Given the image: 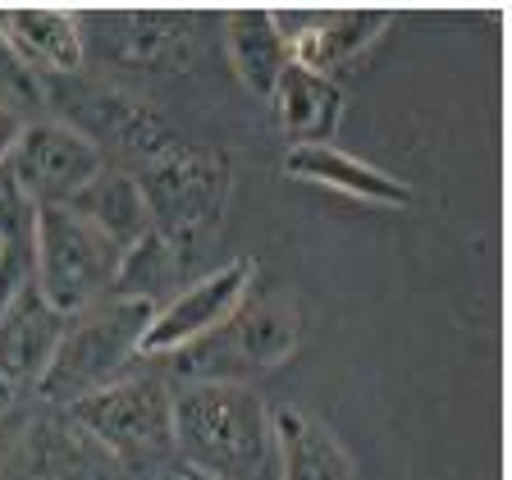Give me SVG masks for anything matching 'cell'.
I'll use <instances>...</instances> for the list:
<instances>
[{"label":"cell","instance_id":"obj_14","mask_svg":"<svg viewBox=\"0 0 512 480\" xmlns=\"http://www.w3.org/2000/svg\"><path fill=\"white\" fill-rule=\"evenodd\" d=\"M224 51H229L238 83L252 96H270L279 74L293 64L284 19L275 10H252V5L224 14Z\"/></svg>","mask_w":512,"mask_h":480},{"label":"cell","instance_id":"obj_17","mask_svg":"<svg viewBox=\"0 0 512 480\" xmlns=\"http://www.w3.org/2000/svg\"><path fill=\"white\" fill-rule=\"evenodd\" d=\"M0 28L32 74L37 69L55 78L78 74V64H83V23L78 19L60 10H10L0 19Z\"/></svg>","mask_w":512,"mask_h":480},{"label":"cell","instance_id":"obj_2","mask_svg":"<svg viewBox=\"0 0 512 480\" xmlns=\"http://www.w3.org/2000/svg\"><path fill=\"white\" fill-rule=\"evenodd\" d=\"M133 183L147 202L151 234L179 261H192L220 234L234 188V160L206 147H170L138 165Z\"/></svg>","mask_w":512,"mask_h":480},{"label":"cell","instance_id":"obj_18","mask_svg":"<svg viewBox=\"0 0 512 480\" xmlns=\"http://www.w3.org/2000/svg\"><path fill=\"white\" fill-rule=\"evenodd\" d=\"M101 28H115L124 37L119 55L138 64H156L165 55H179L197 32V14H165V10H133L119 14L115 23L101 19Z\"/></svg>","mask_w":512,"mask_h":480},{"label":"cell","instance_id":"obj_21","mask_svg":"<svg viewBox=\"0 0 512 480\" xmlns=\"http://www.w3.org/2000/svg\"><path fill=\"white\" fill-rule=\"evenodd\" d=\"M23 124H28V119H23L19 110L0 106V165H5V160H10V151H14V142H19Z\"/></svg>","mask_w":512,"mask_h":480},{"label":"cell","instance_id":"obj_3","mask_svg":"<svg viewBox=\"0 0 512 480\" xmlns=\"http://www.w3.org/2000/svg\"><path fill=\"white\" fill-rule=\"evenodd\" d=\"M119 247L69 206H42L32 220V293L60 320L110 298Z\"/></svg>","mask_w":512,"mask_h":480},{"label":"cell","instance_id":"obj_8","mask_svg":"<svg viewBox=\"0 0 512 480\" xmlns=\"http://www.w3.org/2000/svg\"><path fill=\"white\" fill-rule=\"evenodd\" d=\"M252 284H256V261L238 256L229 266L192 279L188 288H174V298H165L151 311L147 330L138 339V352L142 357H179V352L206 343L215 330H224L234 320V311L247 302Z\"/></svg>","mask_w":512,"mask_h":480},{"label":"cell","instance_id":"obj_7","mask_svg":"<svg viewBox=\"0 0 512 480\" xmlns=\"http://www.w3.org/2000/svg\"><path fill=\"white\" fill-rule=\"evenodd\" d=\"M302 334V316L293 307V298H270V302H243L234 311V320L215 330L206 343L179 352L183 357V375L197 380H229L243 384L247 371H270L298 348Z\"/></svg>","mask_w":512,"mask_h":480},{"label":"cell","instance_id":"obj_20","mask_svg":"<svg viewBox=\"0 0 512 480\" xmlns=\"http://www.w3.org/2000/svg\"><path fill=\"white\" fill-rule=\"evenodd\" d=\"M0 106L19 110V115L42 110V78L23 64V55L10 46L5 28H0Z\"/></svg>","mask_w":512,"mask_h":480},{"label":"cell","instance_id":"obj_4","mask_svg":"<svg viewBox=\"0 0 512 480\" xmlns=\"http://www.w3.org/2000/svg\"><path fill=\"white\" fill-rule=\"evenodd\" d=\"M151 302H119L106 298L96 307L69 316V325L60 330L55 357L42 375L37 394L46 403H78V398L106 389V384L124 380V366L138 357V339L151 320Z\"/></svg>","mask_w":512,"mask_h":480},{"label":"cell","instance_id":"obj_13","mask_svg":"<svg viewBox=\"0 0 512 480\" xmlns=\"http://www.w3.org/2000/svg\"><path fill=\"white\" fill-rule=\"evenodd\" d=\"M275 458L279 480H362L343 439L307 407H275Z\"/></svg>","mask_w":512,"mask_h":480},{"label":"cell","instance_id":"obj_10","mask_svg":"<svg viewBox=\"0 0 512 480\" xmlns=\"http://www.w3.org/2000/svg\"><path fill=\"white\" fill-rule=\"evenodd\" d=\"M60 330L64 320L32 288H23L19 302L0 316V412H10L42 389Z\"/></svg>","mask_w":512,"mask_h":480},{"label":"cell","instance_id":"obj_11","mask_svg":"<svg viewBox=\"0 0 512 480\" xmlns=\"http://www.w3.org/2000/svg\"><path fill=\"white\" fill-rule=\"evenodd\" d=\"M389 23H394V10H320L307 14L298 32H288V51H293V64L330 78L334 69L362 60Z\"/></svg>","mask_w":512,"mask_h":480},{"label":"cell","instance_id":"obj_16","mask_svg":"<svg viewBox=\"0 0 512 480\" xmlns=\"http://www.w3.org/2000/svg\"><path fill=\"white\" fill-rule=\"evenodd\" d=\"M69 211H74L78 220H87L92 229H101L119 252L138 247L142 238L151 234L147 202H142L133 174H124V170H106V165H101V174L78 188V197L69 202Z\"/></svg>","mask_w":512,"mask_h":480},{"label":"cell","instance_id":"obj_22","mask_svg":"<svg viewBox=\"0 0 512 480\" xmlns=\"http://www.w3.org/2000/svg\"><path fill=\"white\" fill-rule=\"evenodd\" d=\"M174 480H197V476H174Z\"/></svg>","mask_w":512,"mask_h":480},{"label":"cell","instance_id":"obj_15","mask_svg":"<svg viewBox=\"0 0 512 480\" xmlns=\"http://www.w3.org/2000/svg\"><path fill=\"white\" fill-rule=\"evenodd\" d=\"M270 101H275L279 128L288 133L293 147H320V142H330L334 128H339V115H343V87L330 83L325 74L302 69V64H288L284 74H279Z\"/></svg>","mask_w":512,"mask_h":480},{"label":"cell","instance_id":"obj_1","mask_svg":"<svg viewBox=\"0 0 512 480\" xmlns=\"http://www.w3.org/2000/svg\"><path fill=\"white\" fill-rule=\"evenodd\" d=\"M174 453L197 480H279L275 421L252 384H183L174 394Z\"/></svg>","mask_w":512,"mask_h":480},{"label":"cell","instance_id":"obj_5","mask_svg":"<svg viewBox=\"0 0 512 480\" xmlns=\"http://www.w3.org/2000/svg\"><path fill=\"white\" fill-rule=\"evenodd\" d=\"M64 421L83 430L115 467H156L174 453V394L165 380L124 375L64 407Z\"/></svg>","mask_w":512,"mask_h":480},{"label":"cell","instance_id":"obj_9","mask_svg":"<svg viewBox=\"0 0 512 480\" xmlns=\"http://www.w3.org/2000/svg\"><path fill=\"white\" fill-rule=\"evenodd\" d=\"M10 188L28 197L37 211L42 206H69L83 183L101 174V156L87 147L74 128L42 119V124H23L19 142L10 151Z\"/></svg>","mask_w":512,"mask_h":480},{"label":"cell","instance_id":"obj_12","mask_svg":"<svg viewBox=\"0 0 512 480\" xmlns=\"http://www.w3.org/2000/svg\"><path fill=\"white\" fill-rule=\"evenodd\" d=\"M284 174L298 183H316V188L343 192L352 202H371V206H412V188L403 179H394L380 165H366V160L339 151L334 142H320V147H288L284 156Z\"/></svg>","mask_w":512,"mask_h":480},{"label":"cell","instance_id":"obj_19","mask_svg":"<svg viewBox=\"0 0 512 480\" xmlns=\"http://www.w3.org/2000/svg\"><path fill=\"white\" fill-rule=\"evenodd\" d=\"M179 256L160 243L156 234H147L138 247H128L119 256V275L110 284V298L119 302H151L160 307L165 298H174V275H179Z\"/></svg>","mask_w":512,"mask_h":480},{"label":"cell","instance_id":"obj_6","mask_svg":"<svg viewBox=\"0 0 512 480\" xmlns=\"http://www.w3.org/2000/svg\"><path fill=\"white\" fill-rule=\"evenodd\" d=\"M42 106L55 110V124L74 128L87 147H96V156L119 151V156H138L147 165L151 156L170 151L174 138L170 128L160 124V115L151 106H142L138 96L119 92V87H96L69 78H46Z\"/></svg>","mask_w":512,"mask_h":480}]
</instances>
